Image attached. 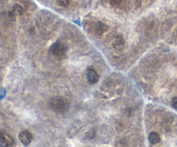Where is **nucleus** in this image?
Here are the masks:
<instances>
[{
	"mask_svg": "<svg viewBox=\"0 0 177 147\" xmlns=\"http://www.w3.org/2000/svg\"><path fill=\"white\" fill-rule=\"evenodd\" d=\"M50 106L55 112L63 114L68 110L69 104H68V101L63 97L55 96L51 99Z\"/></svg>",
	"mask_w": 177,
	"mask_h": 147,
	"instance_id": "nucleus-1",
	"label": "nucleus"
},
{
	"mask_svg": "<svg viewBox=\"0 0 177 147\" xmlns=\"http://www.w3.org/2000/svg\"><path fill=\"white\" fill-rule=\"evenodd\" d=\"M49 52H50L51 55L55 58L62 59L67 55L68 48L62 42H56L50 47Z\"/></svg>",
	"mask_w": 177,
	"mask_h": 147,
	"instance_id": "nucleus-2",
	"label": "nucleus"
},
{
	"mask_svg": "<svg viewBox=\"0 0 177 147\" xmlns=\"http://www.w3.org/2000/svg\"><path fill=\"white\" fill-rule=\"evenodd\" d=\"M15 145V140L6 133H0V146L11 147Z\"/></svg>",
	"mask_w": 177,
	"mask_h": 147,
	"instance_id": "nucleus-3",
	"label": "nucleus"
},
{
	"mask_svg": "<svg viewBox=\"0 0 177 147\" xmlns=\"http://www.w3.org/2000/svg\"><path fill=\"white\" fill-rule=\"evenodd\" d=\"M18 138L23 145H29L33 139V135L29 131H22L18 135Z\"/></svg>",
	"mask_w": 177,
	"mask_h": 147,
	"instance_id": "nucleus-4",
	"label": "nucleus"
},
{
	"mask_svg": "<svg viewBox=\"0 0 177 147\" xmlns=\"http://www.w3.org/2000/svg\"><path fill=\"white\" fill-rule=\"evenodd\" d=\"M86 77L87 82L91 85L96 84L98 80H99V76H98L97 72L93 68H88L87 69V71L86 73Z\"/></svg>",
	"mask_w": 177,
	"mask_h": 147,
	"instance_id": "nucleus-5",
	"label": "nucleus"
},
{
	"mask_svg": "<svg viewBox=\"0 0 177 147\" xmlns=\"http://www.w3.org/2000/svg\"><path fill=\"white\" fill-rule=\"evenodd\" d=\"M107 29H108V26L103 22H97L93 27V31L98 36L103 35L105 32L107 31Z\"/></svg>",
	"mask_w": 177,
	"mask_h": 147,
	"instance_id": "nucleus-6",
	"label": "nucleus"
},
{
	"mask_svg": "<svg viewBox=\"0 0 177 147\" xmlns=\"http://www.w3.org/2000/svg\"><path fill=\"white\" fill-rule=\"evenodd\" d=\"M112 45L117 50H122L124 47V39L121 36L116 37L113 40Z\"/></svg>",
	"mask_w": 177,
	"mask_h": 147,
	"instance_id": "nucleus-7",
	"label": "nucleus"
},
{
	"mask_svg": "<svg viewBox=\"0 0 177 147\" xmlns=\"http://www.w3.org/2000/svg\"><path fill=\"white\" fill-rule=\"evenodd\" d=\"M149 141L151 145H157L158 143H160L161 138L159 134L157 132H152L149 135Z\"/></svg>",
	"mask_w": 177,
	"mask_h": 147,
	"instance_id": "nucleus-8",
	"label": "nucleus"
},
{
	"mask_svg": "<svg viewBox=\"0 0 177 147\" xmlns=\"http://www.w3.org/2000/svg\"><path fill=\"white\" fill-rule=\"evenodd\" d=\"M11 11H12L13 14L20 16V15H22L23 13L24 12V9H23V7L22 5H20V4H13L12 8H11Z\"/></svg>",
	"mask_w": 177,
	"mask_h": 147,
	"instance_id": "nucleus-9",
	"label": "nucleus"
},
{
	"mask_svg": "<svg viewBox=\"0 0 177 147\" xmlns=\"http://www.w3.org/2000/svg\"><path fill=\"white\" fill-rule=\"evenodd\" d=\"M56 3L59 6L66 8L69 5V0H56Z\"/></svg>",
	"mask_w": 177,
	"mask_h": 147,
	"instance_id": "nucleus-10",
	"label": "nucleus"
},
{
	"mask_svg": "<svg viewBox=\"0 0 177 147\" xmlns=\"http://www.w3.org/2000/svg\"><path fill=\"white\" fill-rule=\"evenodd\" d=\"M124 2V0H112V3L115 6H118V5H121Z\"/></svg>",
	"mask_w": 177,
	"mask_h": 147,
	"instance_id": "nucleus-11",
	"label": "nucleus"
},
{
	"mask_svg": "<svg viewBox=\"0 0 177 147\" xmlns=\"http://www.w3.org/2000/svg\"><path fill=\"white\" fill-rule=\"evenodd\" d=\"M172 106L177 110V97H174L172 99Z\"/></svg>",
	"mask_w": 177,
	"mask_h": 147,
	"instance_id": "nucleus-12",
	"label": "nucleus"
}]
</instances>
